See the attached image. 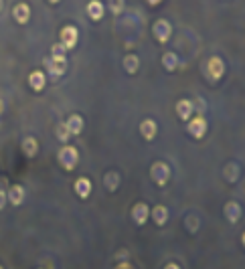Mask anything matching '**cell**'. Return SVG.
I'll list each match as a JSON object with an SVG mask.
<instances>
[{"label":"cell","mask_w":245,"mask_h":269,"mask_svg":"<svg viewBox=\"0 0 245 269\" xmlns=\"http://www.w3.org/2000/svg\"><path fill=\"white\" fill-rule=\"evenodd\" d=\"M6 194H8V203H10L12 207H20V205L24 203V197H27V194H24V188H22L20 184H14Z\"/></svg>","instance_id":"16"},{"label":"cell","mask_w":245,"mask_h":269,"mask_svg":"<svg viewBox=\"0 0 245 269\" xmlns=\"http://www.w3.org/2000/svg\"><path fill=\"white\" fill-rule=\"evenodd\" d=\"M4 111V102H2V97H0V113Z\"/></svg>","instance_id":"33"},{"label":"cell","mask_w":245,"mask_h":269,"mask_svg":"<svg viewBox=\"0 0 245 269\" xmlns=\"http://www.w3.org/2000/svg\"><path fill=\"white\" fill-rule=\"evenodd\" d=\"M120 182H122V178H120V174L118 172H106V176H104V186L110 190V192H116L118 188H120Z\"/></svg>","instance_id":"20"},{"label":"cell","mask_w":245,"mask_h":269,"mask_svg":"<svg viewBox=\"0 0 245 269\" xmlns=\"http://www.w3.org/2000/svg\"><path fill=\"white\" fill-rule=\"evenodd\" d=\"M49 2H51V4H57V2H59V0H49Z\"/></svg>","instance_id":"36"},{"label":"cell","mask_w":245,"mask_h":269,"mask_svg":"<svg viewBox=\"0 0 245 269\" xmlns=\"http://www.w3.org/2000/svg\"><path fill=\"white\" fill-rule=\"evenodd\" d=\"M65 124H67V130H69L71 136H77V134L83 132V117L79 113H71Z\"/></svg>","instance_id":"15"},{"label":"cell","mask_w":245,"mask_h":269,"mask_svg":"<svg viewBox=\"0 0 245 269\" xmlns=\"http://www.w3.org/2000/svg\"><path fill=\"white\" fill-rule=\"evenodd\" d=\"M192 113H194V109H192V102H190V100H181V102L177 104V115H179L183 121H188V119L192 117Z\"/></svg>","instance_id":"19"},{"label":"cell","mask_w":245,"mask_h":269,"mask_svg":"<svg viewBox=\"0 0 245 269\" xmlns=\"http://www.w3.org/2000/svg\"><path fill=\"white\" fill-rule=\"evenodd\" d=\"M207 73L211 75V79H221L223 75H225V63H223V59H219V57H211L209 59V63H207Z\"/></svg>","instance_id":"9"},{"label":"cell","mask_w":245,"mask_h":269,"mask_svg":"<svg viewBox=\"0 0 245 269\" xmlns=\"http://www.w3.org/2000/svg\"><path fill=\"white\" fill-rule=\"evenodd\" d=\"M0 269H4V267H2V265H0Z\"/></svg>","instance_id":"37"},{"label":"cell","mask_w":245,"mask_h":269,"mask_svg":"<svg viewBox=\"0 0 245 269\" xmlns=\"http://www.w3.org/2000/svg\"><path fill=\"white\" fill-rule=\"evenodd\" d=\"M59 43L69 51V49H75L77 47V41H79V31L73 27V25H67L61 29V35H59Z\"/></svg>","instance_id":"5"},{"label":"cell","mask_w":245,"mask_h":269,"mask_svg":"<svg viewBox=\"0 0 245 269\" xmlns=\"http://www.w3.org/2000/svg\"><path fill=\"white\" fill-rule=\"evenodd\" d=\"M116 269H134V267H132V265H130L128 261H122V263H120V265H118Z\"/></svg>","instance_id":"29"},{"label":"cell","mask_w":245,"mask_h":269,"mask_svg":"<svg viewBox=\"0 0 245 269\" xmlns=\"http://www.w3.org/2000/svg\"><path fill=\"white\" fill-rule=\"evenodd\" d=\"M150 176H152V180H154V184H158V186H166V182L170 180V166L166 164V162H154L152 166H150Z\"/></svg>","instance_id":"2"},{"label":"cell","mask_w":245,"mask_h":269,"mask_svg":"<svg viewBox=\"0 0 245 269\" xmlns=\"http://www.w3.org/2000/svg\"><path fill=\"white\" fill-rule=\"evenodd\" d=\"M225 178H227L229 182H235V180L239 178V166L233 164V162L227 164V166H225Z\"/></svg>","instance_id":"24"},{"label":"cell","mask_w":245,"mask_h":269,"mask_svg":"<svg viewBox=\"0 0 245 269\" xmlns=\"http://www.w3.org/2000/svg\"><path fill=\"white\" fill-rule=\"evenodd\" d=\"M29 85L33 91H43L45 85H47V73L41 71V69H35L31 75H29Z\"/></svg>","instance_id":"12"},{"label":"cell","mask_w":245,"mask_h":269,"mask_svg":"<svg viewBox=\"0 0 245 269\" xmlns=\"http://www.w3.org/2000/svg\"><path fill=\"white\" fill-rule=\"evenodd\" d=\"M128 255H126V251H120V255H118V259H126Z\"/></svg>","instance_id":"32"},{"label":"cell","mask_w":245,"mask_h":269,"mask_svg":"<svg viewBox=\"0 0 245 269\" xmlns=\"http://www.w3.org/2000/svg\"><path fill=\"white\" fill-rule=\"evenodd\" d=\"M110 10L114 14H120L124 10V0H110Z\"/></svg>","instance_id":"27"},{"label":"cell","mask_w":245,"mask_h":269,"mask_svg":"<svg viewBox=\"0 0 245 269\" xmlns=\"http://www.w3.org/2000/svg\"><path fill=\"white\" fill-rule=\"evenodd\" d=\"M138 69H140V59H138V55H126V57H124V71H126L128 75H134V73H138Z\"/></svg>","instance_id":"21"},{"label":"cell","mask_w":245,"mask_h":269,"mask_svg":"<svg viewBox=\"0 0 245 269\" xmlns=\"http://www.w3.org/2000/svg\"><path fill=\"white\" fill-rule=\"evenodd\" d=\"M73 188H75V192H77V197L79 199H87L89 194H91V180L89 178H85V176H81V178H77L75 180V184H73Z\"/></svg>","instance_id":"14"},{"label":"cell","mask_w":245,"mask_h":269,"mask_svg":"<svg viewBox=\"0 0 245 269\" xmlns=\"http://www.w3.org/2000/svg\"><path fill=\"white\" fill-rule=\"evenodd\" d=\"M156 134H158V124H156L152 117L142 119V124H140V136H142L146 142H152V140L156 138Z\"/></svg>","instance_id":"8"},{"label":"cell","mask_w":245,"mask_h":269,"mask_svg":"<svg viewBox=\"0 0 245 269\" xmlns=\"http://www.w3.org/2000/svg\"><path fill=\"white\" fill-rule=\"evenodd\" d=\"M6 205H8V194H6V192L0 188V211H2Z\"/></svg>","instance_id":"28"},{"label":"cell","mask_w":245,"mask_h":269,"mask_svg":"<svg viewBox=\"0 0 245 269\" xmlns=\"http://www.w3.org/2000/svg\"><path fill=\"white\" fill-rule=\"evenodd\" d=\"M160 2H162V0H148L150 6H156V4H160Z\"/></svg>","instance_id":"31"},{"label":"cell","mask_w":245,"mask_h":269,"mask_svg":"<svg viewBox=\"0 0 245 269\" xmlns=\"http://www.w3.org/2000/svg\"><path fill=\"white\" fill-rule=\"evenodd\" d=\"M20 148H22L24 156H29V158H35V156L39 154V142H37V140H35L33 136H27V138L22 140Z\"/></svg>","instance_id":"18"},{"label":"cell","mask_w":245,"mask_h":269,"mask_svg":"<svg viewBox=\"0 0 245 269\" xmlns=\"http://www.w3.org/2000/svg\"><path fill=\"white\" fill-rule=\"evenodd\" d=\"M132 218H134V223H136L138 227L146 225L148 218H150V209H148V205H144V203H136V205L132 207Z\"/></svg>","instance_id":"10"},{"label":"cell","mask_w":245,"mask_h":269,"mask_svg":"<svg viewBox=\"0 0 245 269\" xmlns=\"http://www.w3.org/2000/svg\"><path fill=\"white\" fill-rule=\"evenodd\" d=\"M2 8H4V0H0V10H2Z\"/></svg>","instance_id":"35"},{"label":"cell","mask_w":245,"mask_h":269,"mask_svg":"<svg viewBox=\"0 0 245 269\" xmlns=\"http://www.w3.org/2000/svg\"><path fill=\"white\" fill-rule=\"evenodd\" d=\"M65 53H67V49L63 47L61 43H55L51 47V57H55V59H65Z\"/></svg>","instance_id":"26"},{"label":"cell","mask_w":245,"mask_h":269,"mask_svg":"<svg viewBox=\"0 0 245 269\" xmlns=\"http://www.w3.org/2000/svg\"><path fill=\"white\" fill-rule=\"evenodd\" d=\"M223 215H225V218H227L231 225H237V223L241 221V216H243V209H241L239 203L229 201V203L225 205V209H223Z\"/></svg>","instance_id":"7"},{"label":"cell","mask_w":245,"mask_h":269,"mask_svg":"<svg viewBox=\"0 0 245 269\" xmlns=\"http://www.w3.org/2000/svg\"><path fill=\"white\" fill-rule=\"evenodd\" d=\"M168 209L164 207V205H156L152 211H150V216H152V221L158 225V227H164L166 225V221H168Z\"/></svg>","instance_id":"17"},{"label":"cell","mask_w":245,"mask_h":269,"mask_svg":"<svg viewBox=\"0 0 245 269\" xmlns=\"http://www.w3.org/2000/svg\"><path fill=\"white\" fill-rule=\"evenodd\" d=\"M164 269H181V267H179L177 263H166V265H164Z\"/></svg>","instance_id":"30"},{"label":"cell","mask_w":245,"mask_h":269,"mask_svg":"<svg viewBox=\"0 0 245 269\" xmlns=\"http://www.w3.org/2000/svg\"><path fill=\"white\" fill-rule=\"evenodd\" d=\"M192 102V109L197 111V115H203L205 113V109H207V102L203 100V97H197V100H190Z\"/></svg>","instance_id":"25"},{"label":"cell","mask_w":245,"mask_h":269,"mask_svg":"<svg viewBox=\"0 0 245 269\" xmlns=\"http://www.w3.org/2000/svg\"><path fill=\"white\" fill-rule=\"evenodd\" d=\"M57 160L61 164L65 170H75L77 168V164H79V152H77V148H73V146H63L61 150L57 152Z\"/></svg>","instance_id":"1"},{"label":"cell","mask_w":245,"mask_h":269,"mask_svg":"<svg viewBox=\"0 0 245 269\" xmlns=\"http://www.w3.org/2000/svg\"><path fill=\"white\" fill-rule=\"evenodd\" d=\"M104 12H106V6H104L102 0H89L87 2V16L91 20H102Z\"/></svg>","instance_id":"13"},{"label":"cell","mask_w":245,"mask_h":269,"mask_svg":"<svg viewBox=\"0 0 245 269\" xmlns=\"http://www.w3.org/2000/svg\"><path fill=\"white\" fill-rule=\"evenodd\" d=\"M186 130H188V134H190L192 138L201 140V138L207 134V119H205L203 115H194V117H190V119H188Z\"/></svg>","instance_id":"6"},{"label":"cell","mask_w":245,"mask_h":269,"mask_svg":"<svg viewBox=\"0 0 245 269\" xmlns=\"http://www.w3.org/2000/svg\"><path fill=\"white\" fill-rule=\"evenodd\" d=\"M12 16H14V20H16L18 25H27V22L31 20V6H29L27 2H18V4H14V8H12Z\"/></svg>","instance_id":"11"},{"label":"cell","mask_w":245,"mask_h":269,"mask_svg":"<svg viewBox=\"0 0 245 269\" xmlns=\"http://www.w3.org/2000/svg\"><path fill=\"white\" fill-rule=\"evenodd\" d=\"M152 35H154V39H156L158 43H166V41L170 39V35H173L170 22L164 20V18H158V20L152 25Z\"/></svg>","instance_id":"4"},{"label":"cell","mask_w":245,"mask_h":269,"mask_svg":"<svg viewBox=\"0 0 245 269\" xmlns=\"http://www.w3.org/2000/svg\"><path fill=\"white\" fill-rule=\"evenodd\" d=\"M55 136H57V140L63 142V144H67V142H69L71 134H69V130H67V124H65V121H63V124H57V128H55Z\"/></svg>","instance_id":"23"},{"label":"cell","mask_w":245,"mask_h":269,"mask_svg":"<svg viewBox=\"0 0 245 269\" xmlns=\"http://www.w3.org/2000/svg\"><path fill=\"white\" fill-rule=\"evenodd\" d=\"M45 73H47V77H51V79H59L63 73L67 71V57L65 59H55V57H47L45 59Z\"/></svg>","instance_id":"3"},{"label":"cell","mask_w":245,"mask_h":269,"mask_svg":"<svg viewBox=\"0 0 245 269\" xmlns=\"http://www.w3.org/2000/svg\"><path fill=\"white\" fill-rule=\"evenodd\" d=\"M162 65H164L166 71H177V67H179V57L175 53H164L162 55Z\"/></svg>","instance_id":"22"},{"label":"cell","mask_w":245,"mask_h":269,"mask_svg":"<svg viewBox=\"0 0 245 269\" xmlns=\"http://www.w3.org/2000/svg\"><path fill=\"white\" fill-rule=\"evenodd\" d=\"M241 243H243V247H245V231H243V235H241Z\"/></svg>","instance_id":"34"}]
</instances>
